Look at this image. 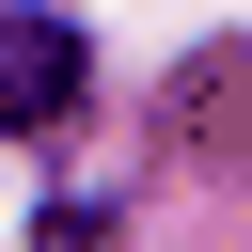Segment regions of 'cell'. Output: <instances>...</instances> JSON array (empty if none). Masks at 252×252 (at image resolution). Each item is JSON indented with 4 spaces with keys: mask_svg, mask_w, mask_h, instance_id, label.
<instances>
[{
    "mask_svg": "<svg viewBox=\"0 0 252 252\" xmlns=\"http://www.w3.org/2000/svg\"><path fill=\"white\" fill-rule=\"evenodd\" d=\"M79 79H94L79 32H63L47 0H16V16H0V142H47V126L79 110Z\"/></svg>",
    "mask_w": 252,
    "mask_h": 252,
    "instance_id": "6da1fadb",
    "label": "cell"
}]
</instances>
